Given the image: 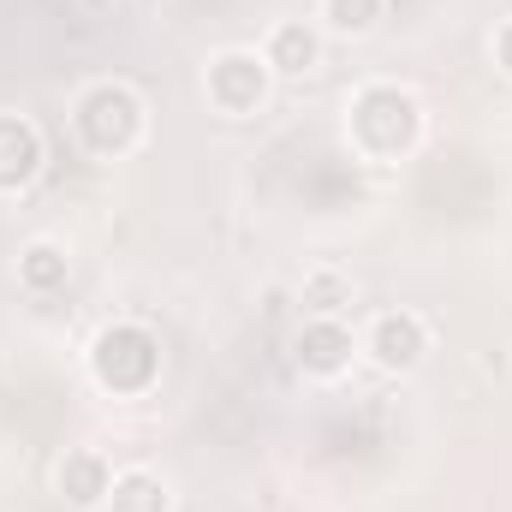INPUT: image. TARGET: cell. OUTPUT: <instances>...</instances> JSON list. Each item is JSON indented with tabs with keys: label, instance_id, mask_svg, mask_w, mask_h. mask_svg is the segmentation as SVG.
Segmentation results:
<instances>
[{
	"label": "cell",
	"instance_id": "cell-4",
	"mask_svg": "<svg viewBox=\"0 0 512 512\" xmlns=\"http://www.w3.org/2000/svg\"><path fill=\"white\" fill-rule=\"evenodd\" d=\"M209 96L227 108V114H245L262 102V66H256L251 54H221L215 66H209Z\"/></svg>",
	"mask_w": 512,
	"mask_h": 512
},
{
	"label": "cell",
	"instance_id": "cell-1",
	"mask_svg": "<svg viewBox=\"0 0 512 512\" xmlns=\"http://www.w3.org/2000/svg\"><path fill=\"white\" fill-rule=\"evenodd\" d=\"M78 131H84V143L96 155H120L143 131V108H137V96H131L126 84H96L78 102Z\"/></svg>",
	"mask_w": 512,
	"mask_h": 512
},
{
	"label": "cell",
	"instance_id": "cell-12",
	"mask_svg": "<svg viewBox=\"0 0 512 512\" xmlns=\"http://www.w3.org/2000/svg\"><path fill=\"white\" fill-rule=\"evenodd\" d=\"M376 12H382V0H328V18H334L340 30H370Z\"/></svg>",
	"mask_w": 512,
	"mask_h": 512
},
{
	"label": "cell",
	"instance_id": "cell-8",
	"mask_svg": "<svg viewBox=\"0 0 512 512\" xmlns=\"http://www.w3.org/2000/svg\"><path fill=\"white\" fill-rule=\"evenodd\" d=\"M60 489H66V501L96 507L114 483H108V465H102L96 453H66V465H60Z\"/></svg>",
	"mask_w": 512,
	"mask_h": 512
},
{
	"label": "cell",
	"instance_id": "cell-11",
	"mask_svg": "<svg viewBox=\"0 0 512 512\" xmlns=\"http://www.w3.org/2000/svg\"><path fill=\"white\" fill-rule=\"evenodd\" d=\"M18 274H24V286L54 292V286H66V256L54 251V245H30L24 262H18Z\"/></svg>",
	"mask_w": 512,
	"mask_h": 512
},
{
	"label": "cell",
	"instance_id": "cell-14",
	"mask_svg": "<svg viewBox=\"0 0 512 512\" xmlns=\"http://www.w3.org/2000/svg\"><path fill=\"white\" fill-rule=\"evenodd\" d=\"M495 48H501V66H507V72H512V24H507V30H501V36H495Z\"/></svg>",
	"mask_w": 512,
	"mask_h": 512
},
{
	"label": "cell",
	"instance_id": "cell-2",
	"mask_svg": "<svg viewBox=\"0 0 512 512\" xmlns=\"http://www.w3.org/2000/svg\"><path fill=\"white\" fill-rule=\"evenodd\" d=\"M90 364H96L102 387H114V393H137V387H149V382H155L161 346H155V334H143V328L120 322V328H108V334L96 340Z\"/></svg>",
	"mask_w": 512,
	"mask_h": 512
},
{
	"label": "cell",
	"instance_id": "cell-13",
	"mask_svg": "<svg viewBox=\"0 0 512 512\" xmlns=\"http://www.w3.org/2000/svg\"><path fill=\"white\" fill-rule=\"evenodd\" d=\"M304 298H310L316 310H340V298H346V286H340L334 274H322V280H310V286H304Z\"/></svg>",
	"mask_w": 512,
	"mask_h": 512
},
{
	"label": "cell",
	"instance_id": "cell-9",
	"mask_svg": "<svg viewBox=\"0 0 512 512\" xmlns=\"http://www.w3.org/2000/svg\"><path fill=\"white\" fill-rule=\"evenodd\" d=\"M108 495H114V512H167V489H161L149 471H131V477H120Z\"/></svg>",
	"mask_w": 512,
	"mask_h": 512
},
{
	"label": "cell",
	"instance_id": "cell-10",
	"mask_svg": "<svg viewBox=\"0 0 512 512\" xmlns=\"http://www.w3.org/2000/svg\"><path fill=\"white\" fill-rule=\"evenodd\" d=\"M268 60H274L280 72H304V66L316 60V36H310L304 24H280V30H274V48H268Z\"/></svg>",
	"mask_w": 512,
	"mask_h": 512
},
{
	"label": "cell",
	"instance_id": "cell-5",
	"mask_svg": "<svg viewBox=\"0 0 512 512\" xmlns=\"http://www.w3.org/2000/svg\"><path fill=\"white\" fill-rule=\"evenodd\" d=\"M36 167H42V137H36V126L0 114V191L24 185Z\"/></svg>",
	"mask_w": 512,
	"mask_h": 512
},
{
	"label": "cell",
	"instance_id": "cell-3",
	"mask_svg": "<svg viewBox=\"0 0 512 512\" xmlns=\"http://www.w3.org/2000/svg\"><path fill=\"white\" fill-rule=\"evenodd\" d=\"M352 131H358V143L370 155H399L411 143V131H417V108L399 90H364L358 108H352Z\"/></svg>",
	"mask_w": 512,
	"mask_h": 512
},
{
	"label": "cell",
	"instance_id": "cell-7",
	"mask_svg": "<svg viewBox=\"0 0 512 512\" xmlns=\"http://www.w3.org/2000/svg\"><path fill=\"white\" fill-rule=\"evenodd\" d=\"M346 352H352V334H346L340 322H328V316L310 322V328L298 334V358H304V370H322V376H328V370L346 364Z\"/></svg>",
	"mask_w": 512,
	"mask_h": 512
},
{
	"label": "cell",
	"instance_id": "cell-6",
	"mask_svg": "<svg viewBox=\"0 0 512 512\" xmlns=\"http://www.w3.org/2000/svg\"><path fill=\"white\" fill-rule=\"evenodd\" d=\"M370 346H376V358H382V364L405 370V364H417V358H423V322H417V316H382V322H376V334H370Z\"/></svg>",
	"mask_w": 512,
	"mask_h": 512
}]
</instances>
